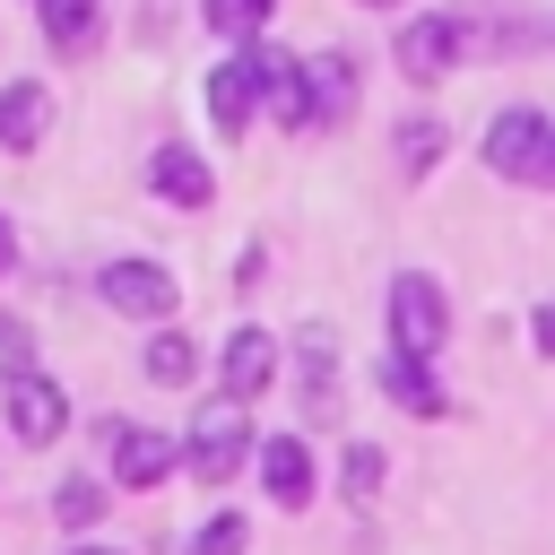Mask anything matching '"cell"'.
<instances>
[{"label": "cell", "instance_id": "7", "mask_svg": "<svg viewBox=\"0 0 555 555\" xmlns=\"http://www.w3.org/2000/svg\"><path fill=\"white\" fill-rule=\"evenodd\" d=\"M460 17H408L399 26V69L408 78H451V61H460Z\"/></svg>", "mask_w": 555, "mask_h": 555}, {"label": "cell", "instance_id": "23", "mask_svg": "<svg viewBox=\"0 0 555 555\" xmlns=\"http://www.w3.org/2000/svg\"><path fill=\"white\" fill-rule=\"evenodd\" d=\"M338 477H347V494H356V503H364V494H382V451H373V442H347Z\"/></svg>", "mask_w": 555, "mask_h": 555}, {"label": "cell", "instance_id": "8", "mask_svg": "<svg viewBox=\"0 0 555 555\" xmlns=\"http://www.w3.org/2000/svg\"><path fill=\"white\" fill-rule=\"evenodd\" d=\"M147 182L173 199V208H208V191H217V173H208V156L199 147H182V139H165L156 156H147Z\"/></svg>", "mask_w": 555, "mask_h": 555}, {"label": "cell", "instance_id": "10", "mask_svg": "<svg viewBox=\"0 0 555 555\" xmlns=\"http://www.w3.org/2000/svg\"><path fill=\"white\" fill-rule=\"evenodd\" d=\"M260 486H269V503H286V512L312 503V451H304V434H269V442H260Z\"/></svg>", "mask_w": 555, "mask_h": 555}, {"label": "cell", "instance_id": "28", "mask_svg": "<svg viewBox=\"0 0 555 555\" xmlns=\"http://www.w3.org/2000/svg\"><path fill=\"white\" fill-rule=\"evenodd\" d=\"M69 555H121V546H69Z\"/></svg>", "mask_w": 555, "mask_h": 555}, {"label": "cell", "instance_id": "26", "mask_svg": "<svg viewBox=\"0 0 555 555\" xmlns=\"http://www.w3.org/2000/svg\"><path fill=\"white\" fill-rule=\"evenodd\" d=\"M9 260H17V234H9V225H0V269H9Z\"/></svg>", "mask_w": 555, "mask_h": 555}, {"label": "cell", "instance_id": "24", "mask_svg": "<svg viewBox=\"0 0 555 555\" xmlns=\"http://www.w3.org/2000/svg\"><path fill=\"white\" fill-rule=\"evenodd\" d=\"M26 364H35V338L17 312H0V382H26Z\"/></svg>", "mask_w": 555, "mask_h": 555}, {"label": "cell", "instance_id": "21", "mask_svg": "<svg viewBox=\"0 0 555 555\" xmlns=\"http://www.w3.org/2000/svg\"><path fill=\"white\" fill-rule=\"evenodd\" d=\"M243 546H251V520H243V512H217V520L191 538V555H243Z\"/></svg>", "mask_w": 555, "mask_h": 555}, {"label": "cell", "instance_id": "3", "mask_svg": "<svg viewBox=\"0 0 555 555\" xmlns=\"http://www.w3.org/2000/svg\"><path fill=\"white\" fill-rule=\"evenodd\" d=\"M260 95H269V52H234V61H217V69H208V121H217L225 139H243V130H251Z\"/></svg>", "mask_w": 555, "mask_h": 555}, {"label": "cell", "instance_id": "20", "mask_svg": "<svg viewBox=\"0 0 555 555\" xmlns=\"http://www.w3.org/2000/svg\"><path fill=\"white\" fill-rule=\"evenodd\" d=\"M434 156H442V121H425V113H416V121H399V165H408V173H425Z\"/></svg>", "mask_w": 555, "mask_h": 555}, {"label": "cell", "instance_id": "18", "mask_svg": "<svg viewBox=\"0 0 555 555\" xmlns=\"http://www.w3.org/2000/svg\"><path fill=\"white\" fill-rule=\"evenodd\" d=\"M43 35H52L61 52H78V43L95 35V0H43Z\"/></svg>", "mask_w": 555, "mask_h": 555}, {"label": "cell", "instance_id": "9", "mask_svg": "<svg viewBox=\"0 0 555 555\" xmlns=\"http://www.w3.org/2000/svg\"><path fill=\"white\" fill-rule=\"evenodd\" d=\"M217 373H225V399L243 408V399H260L269 390V373H278V338L269 330H234L225 338V356H217Z\"/></svg>", "mask_w": 555, "mask_h": 555}, {"label": "cell", "instance_id": "22", "mask_svg": "<svg viewBox=\"0 0 555 555\" xmlns=\"http://www.w3.org/2000/svg\"><path fill=\"white\" fill-rule=\"evenodd\" d=\"M199 9H208L217 35H260L269 26V0H199Z\"/></svg>", "mask_w": 555, "mask_h": 555}, {"label": "cell", "instance_id": "5", "mask_svg": "<svg viewBox=\"0 0 555 555\" xmlns=\"http://www.w3.org/2000/svg\"><path fill=\"white\" fill-rule=\"evenodd\" d=\"M104 304L130 312V321H165V312H173V278H165L156 260H113V269H104Z\"/></svg>", "mask_w": 555, "mask_h": 555}, {"label": "cell", "instance_id": "25", "mask_svg": "<svg viewBox=\"0 0 555 555\" xmlns=\"http://www.w3.org/2000/svg\"><path fill=\"white\" fill-rule=\"evenodd\" d=\"M538 356H555V304L538 312Z\"/></svg>", "mask_w": 555, "mask_h": 555}, {"label": "cell", "instance_id": "13", "mask_svg": "<svg viewBox=\"0 0 555 555\" xmlns=\"http://www.w3.org/2000/svg\"><path fill=\"white\" fill-rule=\"evenodd\" d=\"M165 468H173V442L156 425H113V477L121 486H165Z\"/></svg>", "mask_w": 555, "mask_h": 555}, {"label": "cell", "instance_id": "27", "mask_svg": "<svg viewBox=\"0 0 555 555\" xmlns=\"http://www.w3.org/2000/svg\"><path fill=\"white\" fill-rule=\"evenodd\" d=\"M538 182H555V139H546V165H538Z\"/></svg>", "mask_w": 555, "mask_h": 555}, {"label": "cell", "instance_id": "1", "mask_svg": "<svg viewBox=\"0 0 555 555\" xmlns=\"http://www.w3.org/2000/svg\"><path fill=\"white\" fill-rule=\"evenodd\" d=\"M442 338H451V304H442V286L425 269H408L390 286V347L425 364V356H442Z\"/></svg>", "mask_w": 555, "mask_h": 555}, {"label": "cell", "instance_id": "14", "mask_svg": "<svg viewBox=\"0 0 555 555\" xmlns=\"http://www.w3.org/2000/svg\"><path fill=\"white\" fill-rule=\"evenodd\" d=\"M43 121H52V95H43L35 78H17V87L0 95V147H35Z\"/></svg>", "mask_w": 555, "mask_h": 555}, {"label": "cell", "instance_id": "6", "mask_svg": "<svg viewBox=\"0 0 555 555\" xmlns=\"http://www.w3.org/2000/svg\"><path fill=\"white\" fill-rule=\"evenodd\" d=\"M295 373H304V416H338V330L304 321L295 330Z\"/></svg>", "mask_w": 555, "mask_h": 555}, {"label": "cell", "instance_id": "4", "mask_svg": "<svg viewBox=\"0 0 555 555\" xmlns=\"http://www.w3.org/2000/svg\"><path fill=\"white\" fill-rule=\"evenodd\" d=\"M546 139H555V121H546L538 104H503V113H494V130H486V165H494V173H529V182H538Z\"/></svg>", "mask_w": 555, "mask_h": 555}, {"label": "cell", "instance_id": "19", "mask_svg": "<svg viewBox=\"0 0 555 555\" xmlns=\"http://www.w3.org/2000/svg\"><path fill=\"white\" fill-rule=\"evenodd\" d=\"M95 512H104V486H95V477H61V494H52V520H61V529H87Z\"/></svg>", "mask_w": 555, "mask_h": 555}, {"label": "cell", "instance_id": "15", "mask_svg": "<svg viewBox=\"0 0 555 555\" xmlns=\"http://www.w3.org/2000/svg\"><path fill=\"white\" fill-rule=\"evenodd\" d=\"M382 390H390L408 416H442V390H434V382H425V364H416V356H399V347L382 356Z\"/></svg>", "mask_w": 555, "mask_h": 555}, {"label": "cell", "instance_id": "2", "mask_svg": "<svg viewBox=\"0 0 555 555\" xmlns=\"http://www.w3.org/2000/svg\"><path fill=\"white\" fill-rule=\"evenodd\" d=\"M243 451H251V425H243V408H234V399H217V408H199V416H191L182 460H191V477H199V486H225V477L243 468Z\"/></svg>", "mask_w": 555, "mask_h": 555}, {"label": "cell", "instance_id": "16", "mask_svg": "<svg viewBox=\"0 0 555 555\" xmlns=\"http://www.w3.org/2000/svg\"><path fill=\"white\" fill-rule=\"evenodd\" d=\"M269 104H278V121H286V130H312V87H304V61L269 52Z\"/></svg>", "mask_w": 555, "mask_h": 555}, {"label": "cell", "instance_id": "17", "mask_svg": "<svg viewBox=\"0 0 555 555\" xmlns=\"http://www.w3.org/2000/svg\"><path fill=\"white\" fill-rule=\"evenodd\" d=\"M147 373H156V382H191V373H199V347H191L182 330H156V338H147Z\"/></svg>", "mask_w": 555, "mask_h": 555}, {"label": "cell", "instance_id": "11", "mask_svg": "<svg viewBox=\"0 0 555 555\" xmlns=\"http://www.w3.org/2000/svg\"><path fill=\"white\" fill-rule=\"evenodd\" d=\"M69 425V399L43 382V373H26V382H9V434L17 442H52Z\"/></svg>", "mask_w": 555, "mask_h": 555}, {"label": "cell", "instance_id": "12", "mask_svg": "<svg viewBox=\"0 0 555 555\" xmlns=\"http://www.w3.org/2000/svg\"><path fill=\"white\" fill-rule=\"evenodd\" d=\"M304 87H312V130H338V121L356 113V61H347V52L304 61Z\"/></svg>", "mask_w": 555, "mask_h": 555}]
</instances>
